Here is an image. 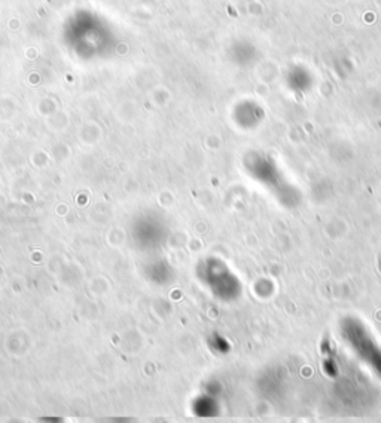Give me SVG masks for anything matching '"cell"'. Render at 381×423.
<instances>
[]
</instances>
